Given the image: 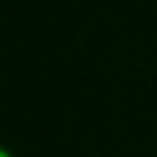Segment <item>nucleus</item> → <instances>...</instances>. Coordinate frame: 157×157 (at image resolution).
<instances>
[{
	"mask_svg": "<svg viewBox=\"0 0 157 157\" xmlns=\"http://www.w3.org/2000/svg\"><path fill=\"white\" fill-rule=\"evenodd\" d=\"M0 157H14V155H11V149H6V146L0 144Z\"/></svg>",
	"mask_w": 157,
	"mask_h": 157,
	"instance_id": "obj_1",
	"label": "nucleus"
}]
</instances>
